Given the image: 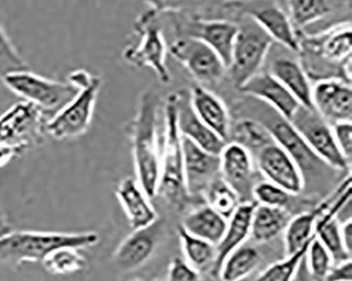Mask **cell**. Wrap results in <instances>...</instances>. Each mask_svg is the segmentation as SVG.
<instances>
[{
  "instance_id": "cell-35",
  "label": "cell",
  "mask_w": 352,
  "mask_h": 281,
  "mask_svg": "<svg viewBox=\"0 0 352 281\" xmlns=\"http://www.w3.org/2000/svg\"><path fill=\"white\" fill-rule=\"evenodd\" d=\"M311 241L294 254L288 255L284 260L273 263L257 277L256 281H293L306 257L307 251Z\"/></svg>"
},
{
  "instance_id": "cell-38",
  "label": "cell",
  "mask_w": 352,
  "mask_h": 281,
  "mask_svg": "<svg viewBox=\"0 0 352 281\" xmlns=\"http://www.w3.org/2000/svg\"><path fill=\"white\" fill-rule=\"evenodd\" d=\"M252 196L254 198L255 202L261 205L286 208L292 194L265 180L259 181L255 184L252 190Z\"/></svg>"
},
{
  "instance_id": "cell-12",
  "label": "cell",
  "mask_w": 352,
  "mask_h": 281,
  "mask_svg": "<svg viewBox=\"0 0 352 281\" xmlns=\"http://www.w3.org/2000/svg\"><path fill=\"white\" fill-rule=\"evenodd\" d=\"M162 231L159 219L148 227L135 229L116 249L112 256L116 267L123 272H131L148 262L158 247Z\"/></svg>"
},
{
  "instance_id": "cell-17",
  "label": "cell",
  "mask_w": 352,
  "mask_h": 281,
  "mask_svg": "<svg viewBox=\"0 0 352 281\" xmlns=\"http://www.w3.org/2000/svg\"><path fill=\"white\" fill-rule=\"evenodd\" d=\"M220 176L241 198L252 196L255 170L250 151L241 144L227 142L219 155Z\"/></svg>"
},
{
  "instance_id": "cell-29",
  "label": "cell",
  "mask_w": 352,
  "mask_h": 281,
  "mask_svg": "<svg viewBox=\"0 0 352 281\" xmlns=\"http://www.w3.org/2000/svg\"><path fill=\"white\" fill-rule=\"evenodd\" d=\"M259 262V251L254 247L243 245L224 259L217 277L221 281L243 280L256 270Z\"/></svg>"
},
{
  "instance_id": "cell-36",
  "label": "cell",
  "mask_w": 352,
  "mask_h": 281,
  "mask_svg": "<svg viewBox=\"0 0 352 281\" xmlns=\"http://www.w3.org/2000/svg\"><path fill=\"white\" fill-rule=\"evenodd\" d=\"M305 261H306L308 272L316 281L325 280L326 276L333 265V260L329 251L316 237L309 245Z\"/></svg>"
},
{
  "instance_id": "cell-9",
  "label": "cell",
  "mask_w": 352,
  "mask_h": 281,
  "mask_svg": "<svg viewBox=\"0 0 352 281\" xmlns=\"http://www.w3.org/2000/svg\"><path fill=\"white\" fill-rule=\"evenodd\" d=\"M290 122L312 151L330 168L340 172L350 168L351 164L336 145L331 126L316 110L302 106Z\"/></svg>"
},
{
  "instance_id": "cell-40",
  "label": "cell",
  "mask_w": 352,
  "mask_h": 281,
  "mask_svg": "<svg viewBox=\"0 0 352 281\" xmlns=\"http://www.w3.org/2000/svg\"><path fill=\"white\" fill-rule=\"evenodd\" d=\"M332 133L336 139V145L344 158L351 164L352 158V124L351 121L339 122L332 124Z\"/></svg>"
},
{
  "instance_id": "cell-46",
  "label": "cell",
  "mask_w": 352,
  "mask_h": 281,
  "mask_svg": "<svg viewBox=\"0 0 352 281\" xmlns=\"http://www.w3.org/2000/svg\"><path fill=\"white\" fill-rule=\"evenodd\" d=\"M131 281H147V280H144V279H135V280H131Z\"/></svg>"
},
{
  "instance_id": "cell-43",
  "label": "cell",
  "mask_w": 352,
  "mask_h": 281,
  "mask_svg": "<svg viewBox=\"0 0 352 281\" xmlns=\"http://www.w3.org/2000/svg\"><path fill=\"white\" fill-rule=\"evenodd\" d=\"M25 149L21 147L3 146L0 145V168L7 165L12 159L21 156Z\"/></svg>"
},
{
  "instance_id": "cell-31",
  "label": "cell",
  "mask_w": 352,
  "mask_h": 281,
  "mask_svg": "<svg viewBox=\"0 0 352 281\" xmlns=\"http://www.w3.org/2000/svg\"><path fill=\"white\" fill-rule=\"evenodd\" d=\"M230 137L232 142L238 143L247 148L250 153H258L267 145L273 144L274 139L265 126L253 119H243L231 125Z\"/></svg>"
},
{
  "instance_id": "cell-4",
  "label": "cell",
  "mask_w": 352,
  "mask_h": 281,
  "mask_svg": "<svg viewBox=\"0 0 352 281\" xmlns=\"http://www.w3.org/2000/svg\"><path fill=\"white\" fill-rule=\"evenodd\" d=\"M165 131L161 148V179L159 192L173 203L180 204L190 196L186 190L183 166L182 142L177 123L176 93L165 103Z\"/></svg>"
},
{
  "instance_id": "cell-7",
  "label": "cell",
  "mask_w": 352,
  "mask_h": 281,
  "mask_svg": "<svg viewBox=\"0 0 352 281\" xmlns=\"http://www.w3.org/2000/svg\"><path fill=\"white\" fill-rule=\"evenodd\" d=\"M248 19L249 21L243 25H238V34L231 63L227 69L232 82L237 89L252 76L258 74L274 43L254 21H252L249 16Z\"/></svg>"
},
{
  "instance_id": "cell-22",
  "label": "cell",
  "mask_w": 352,
  "mask_h": 281,
  "mask_svg": "<svg viewBox=\"0 0 352 281\" xmlns=\"http://www.w3.org/2000/svg\"><path fill=\"white\" fill-rule=\"evenodd\" d=\"M116 194L133 231L148 227L159 219L151 199L138 183L137 179H123Z\"/></svg>"
},
{
  "instance_id": "cell-15",
  "label": "cell",
  "mask_w": 352,
  "mask_h": 281,
  "mask_svg": "<svg viewBox=\"0 0 352 281\" xmlns=\"http://www.w3.org/2000/svg\"><path fill=\"white\" fill-rule=\"evenodd\" d=\"M238 90L263 102L289 122L302 107L298 100L270 72H258Z\"/></svg>"
},
{
  "instance_id": "cell-19",
  "label": "cell",
  "mask_w": 352,
  "mask_h": 281,
  "mask_svg": "<svg viewBox=\"0 0 352 281\" xmlns=\"http://www.w3.org/2000/svg\"><path fill=\"white\" fill-rule=\"evenodd\" d=\"M237 34L238 25L228 21H195L186 25V36L204 41L219 55L227 69Z\"/></svg>"
},
{
  "instance_id": "cell-24",
  "label": "cell",
  "mask_w": 352,
  "mask_h": 281,
  "mask_svg": "<svg viewBox=\"0 0 352 281\" xmlns=\"http://www.w3.org/2000/svg\"><path fill=\"white\" fill-rule=\"evenodd\" d=\"M270 74L298 100L300 106L314 109L312 86L300 63L292 58H277L271 65Z\"/></svg>"
},
{
  "instance_id": "cell-41",
  "label": "cell",
  "mask_w": 352,
  "mask_h": 281,
  "mask_svg": "<svg viewBox=\"0 0 352 281\" xmlns=\"http://www.w3.org/2000/svg\"><path fill=\"white\" fill-rule=\"evenodd\" d=\"M143 1L157 14L179 12L196 3V0H143Z\"/></svg>"
},
{
  "instance_id": "cell-13",
  "label": "cell",
  "mask_w": 352,
  "mask_h": 281,
  "mask_svg": "<svg viewBox=\"0 0 352 281\" xmlns=\"http://www.w3.org/2000/svg\"><path fill=\"white\" fill-rule=\"evenodd\" d=\"M312 106L328 123L351 121L352 89L342 78H326L312 87Z\"/></svg>"
},
{
  "instance_id": "cell-10",
  "label": "cell",
  "mask_w": 352,
  "mask_h": 281,
  "mask_svg": "<svg viewBox=\"0 0 352 281\" xmlns=\"http://www.w3.org/2000/svg\"><path fill=\"white\" fill-rule=\"evenodd\" d=\"M170 54L188 69L197 82L217 85L227 74L219 55L199 39L183 36L170 47Z\"/></svg>"
},
{
  "instance_id": "cell-26",
  "label": "cell",
  "mask_w": 352,
  "mask_h": 281,
  "mask_svg": "<svg viewBox=\"0 0 352 281\" xmlns=\"http://www.w3.org/2000/svg\"><path fill=\"white\" fill-rule=\"evenodd\" d=\"M291 215L286 208L272 206H255L252 216L251 236L257 243H269L286 229Z\"/></svg>"
},
{
  "instance_id": "cell-2",
  "label": "cell",
  "mask_w": 352,
  "mask_h": 281,
  "mask_svg": "<svg viewBox=\"0 0 352 281\" xmlns=\"http://www.w3.org/2000/svg\"><path fill=\"white\" fill-rule=\"evenodd\" d=\"M98 241L100 236L94 232L68 234L11 231L0 237V265L41 262L55 249H87L98 245Z\"/></svg>"
},
{
  "instance_id": "cell-20",
  "label": "cell",
  "mask_w": 352,
  "mask_h": 281,
  "mask_svg": "<svg viewBox=\"0 0 352 281\" xmlns=\"http://www.w3.org/2000/svg\"><path fill=\"white\" fill-rule=\"evenodd\" d=\"M190 102L197 117L218 137L229 142L231 117L222 100L204 86L196 85L190 91Z\"/></svg>"
},
{
  "instance_id": "cell-3",
  "label": "cell",
  "mask_w": 352,
  "mask_h": 281,
  "mask_svg": "<svg viewBox=\"0 0 352 281\" xmlns=\"http://www.w3.org/2000/svg\"><path fill=\"white\" fill-rule=\"evenodd\" d=\"M68 82L80 89L78 94L68 105L49 119L45 127L46 133L58 141L74 139L87 133L102 87V78L84 69L72 72Z\"/></svg>"
},
{
  "instance_id": "cell-47",
  "label": "cell",
  "mask_w": 352,
  "mask_h": 281,
  "mask_svg": "<svg viewBox=\"0 0 352 281\" xmlns=\"http://www.w3.org/2000/svg\"><path fill=\"white\" fill-rule=\"evenodd\" d=\"M155 281H167V280H162V279H157V280Z\"/></svg>"
},
{
  "instance_id": "cell-42",
  "label": "cell",
  "mask_w": 352,
  "mask_h": 281,
  "mask_svg": "<svg viewBox=\"0 0 352 281\" xmlns=\"http://www.w3.org/2000/svg\"><path fill=\"white\" fill-rule=\"evenodd\" d=\"M352 280V262L351 259L336 263L332 265L329 273L324 281H351Z\"/></svg>"
},
{
  "instance_id": "cell-39",
  "label": "cell",
  "mask_w": 352,
  "mask_h": 281,
  "mask_svg": "<svg viewBox=\"0 0 352 281\" xmlns=\"http://www.w3.org/2000/svg\"><path fill=\"white\" fill-rule=\"evenodd\" d=\"M167 281H204L201 273L192 268L184 258L175 257L170 263Z\"/></svg>"
},
{
  "instance_id": "cell-44",
  "label": "cell",
  "mask_w": 352,
  "mask_h": 281,
  "mask_svg": "<svg viewBox=\"0 0 352 281\" xmlns=\"http://www.w3.org/2000/svg\"><path fill=\"white\" fill-rule=\"evenodd\" d=\"M342 241H343L344 247L348 254H352V221L351 219L346 220L341 223Z\"/></svg>"
},
{
  "instance_id": "cell-8",
  "label": "cell",
  "mask_w": 352,
  "mask_h": 281,
  "mask_svg": "<svg viewBox=\"0 0 352 281\" xmlns=\"http://www.w3.org/2000/svg\"><path fill=\"white\" fill-rule=\"evenodd\" d=\"M48 117L38 107L19 102L0 115V145L28 149L41 144Z\"/></svg>"
},
{
  "instance_id": "cell-34",
  "label": "cell",
  "mask_w": 352,
  "mask_h": 281,
  "mask_svg": "<svg viewBox=\"0 0 352 281\" xmlns=\"http://www.w3.org/2000/svg\"><path fill=\"white\" fill-rule=\"evenodd\" d=\"M41 263L45 270L51 274L68 275L86 269L87 259L80 254L78 249L62 247L51 251Z\"/></svg>"
},
{
  "instance_id": "cell-27",
  "label": "cell",
  "mask_w": 352,
  "mask_h": 281,
  "mask_svg": "<svg viewBox=\"0 0 352 281\" xmlns=\"http://www.w3.org/2000/svg\"><path fill=\"white\" fill-rule=\"evenodd\" d=\"M331 203V201L322 202L311 212L291 218L285 229V249L287 256L300 251L316 237V222L330 207Z\"/></svg>"
},
{
  "instance_id": "cell-30",
  "label": "cell",
  "mask_w": 352,
  "mask_h": 281,
  "mask_svg": "<svg viewBox=\"0 0 352 281\" xmlns=\"http://www.w3.org/2000/svg\"><path fill=\"white\" fill-rule=\"evenodd\" d=\"M178 235L180 238L184 259L192 268L201 272L213 273L217 259V247L213 243L195 237L188 234L182 227H179Z\"/></svg>"
},
{
  "instance_id": "cell-11",
  "label": "cell",
  "mask_w": 352,
  "mask_h": 281,
  "mask_svg": "<svg viewBox=\"0 0 352 281\" xmlns=\"http://www.w3.org/2000/svg\"><path fill=\"white\" fill-rule=\"evenodd\" d=\"M257 165L265 180L279 186L292 196L305 188V178L300 167L280 146L273 143L256 155Z\"/></svg>"
},
{
  "instance_id": "cell-16",
  "label": "cell",
  "mask_w": 352,
  "mask_h": 281,
  "mask_svg": "<svg viewBox=\"0 0 352 281\" xmlns=\"http://www.w3.org/2000/svg\"><path fill=\"white\" fill-rule=\"evenodd\" d=\"M181 142L186 190L190 196L204 192L210 182L220 175L219 156L200 148L182 135Z\"/></svg>"
},
{
  "instance_id": "cell-5",
  "label": "cell",
  "mask_w": 352,
  "mask_h": 281,
  "mask_svg": "<svg viewBox=\"0 0 352 281\" xmlns=\"http://www.w3.org/2000/svg\"><path fill=\"white\" fill-rule=\"evenodd\" d=\"M1 80L14 93L38 107L48 120L68 105L80 90L70 82L49 80L28 70L12 72Z\"/></svg>"
},
{
  "instance_id": "cell-6",
  "label": "cell",
  "mask_w": 352,
  "mask_h": 281,
  "mask_svg": "<svg viewBox=\"0 0 352 281\" xmlns=\"http://www.w3.org/2000/svg\"><path fill=\"white\" fill-rule=\"evenodd\" d=\"M135 30L140 35V41L124 49V60L135 68L149 67L163 85L170 84L172 74L167 68V48L158 14L153 10L141 14L135 21Z\"/></svg>"
},
{
  "instance_id": "cell-33",
  "label": "cell",
  "mask_w": 352,
  "mask_h": 281,
  "mask_svg": "<svg viewBox=\"0 0 352 281\" xmlns=\"http://www.w3.org/2000/svg\"><path fill=\"white\" fill-rule=\"evenodd\" d=\"M204 192L208 205L227 220L233 215L236 208L241 203L237 192L221 178L220 175L210 182Z\"/></svg>"
},
{
  "instance_id": "cell-18",
  "label": "cell",
  "mask_w": 352,
  "mask_h": 281,
  "mask_svg": "<svg viewBox=\"0 0 352 281\" xmlns=\"http://www.w3.org/2000/svg\"><path fill=\"white\" fill-rule=\"evenodd\" d=\"M177 123L182 137L192 141L200 148L219 156L226 141L218 137L212 129L197 117L190 102V93L176 92Z\"/></svg>"
},
{
  "instance_id": "cell-21",
  "label": "cell",
  "mask_w": 352,
  "mask_h": 281,
  "mask_svg": "<svg viewBox=\"0 0 352 281\" xmlns=\"http://www.w3.org/2000/svg\"><path fill=\"white\" fill-rule=\"evenodd\" d=\"M248 16L254 21L259 27L274 41L286 47L292 52H300L302 44L289 19L288 14L275 3L257 7L248 12Z\"/></svg>"
},
{
  "instance_id": "cell-14",
  "label": "cell",
  "mask_w": 352,
  "mask_h": 281,
  "mask_svg": "<svg viewBox=\"0 0 352 281\" xmlns=\"http://www.w3.org/2000/svg\"><path fill=\"white\" fill-rule=\"evenodd\" d=\"M261 123L271 133L274 142L284 149L298 164L304 178L305 174H311L322 167H329L312 151L291 122L280 117L278 113L276 119H269Z\"/></svg>"
},
{
  "instance_id": "cell-45",
  "label": "cell",
  "mask_w": 352,
  "mask_h": 281,
  "mask_svg": "<svg viewBox=\"0 0 352 281\" xmlns=\"http://www.w3.org/2000/svg\"><path fill=\"white\" fill-rule=\"evenodd\" d=\"M10 232H11V227H9V224L0 218V237L5 236L6 234L10 233Z\"/></svg>"
},
{
  "instance_id": "cell-28",
  "label": "cell",
  "mask_w": 352,
  "mask_h": 281,
  "mask_svg": "<svg viewBox=\"0 0 352 281\" xmlns=\"http://www.w3.org/2000/svg\"><path fill=\"white\" fill-rule=\"evenodd\" d=\"M352 32L350 25L333 27L320 36L312 38L309 44L318 51L320 56L329 62L342 63L351 58Z\"/></svg>"
},
{
  "instance_id": "cell-1",
  "label": "cell",
  "mask_w": 352,
  "mask_h": 281,
  "mask_svg": "<svg viewBox=\"0 0 352 281\" xmlns=\"http://www.w3.org/2000/svg\"><path fill=\"white\" fill-rule=\"evenodd\" d=\"M137 181L149 199L158 194L161 179L159 98L151 90L140 95L137 115L129 125Z\"/></svg>"
},
{
  "instance_id": "cell-32",
  "label": "cell",
  "mask_w": 352,
  "mask_h": 281,
  "mask_svg": "<svg viewBox=\"0 0 352 281\" xmlns=\"http://www.w3.org/2000/svg\"><path fill=\"white\" fill-rule=\"evenodd\" d=\"M288 8L295 30L316 23L331 12L329 0H288Z\"/></svg>"
},
{
  "instance_id": "cell-23",
  "label": "cell",
  "mask_w": 352,
  "mask_h": 281,
  "mask_svg": "<svg viewBox=\"0 0 352 281\" xmlns=\"http://www.w3.org/2000/svg\"><path fill=\"white\" fill-rule=\"evenodd\" d=\"M256 202H241L236 208L233 215L228 219L227 229L224 232L217 247V259L214 267V276L217 277L220 267L224 259L227 258L234 249L245 245L251 234L252 216L254 212Z\"/></svg>"
},
{
  "instance_id": "cell-25",
  "label": "cell",
  "mask_w": 352,
  "mask_h": 281,
  "mask_svg": "<svg viewBox=\"0 0 352 281\" xmlns=\"http://www.w3.org/2000/svg\"><path fill=\"white\" fill-rule=\"evenodd\" d=\"M228 220L208 205L190 212L181 227L188 234L217 245L227 229Z\"/></svg>"
},
{
  "instance_id": "cell-37",
  "label": "cell",
  "mask_w": 352,
  "mask_h": 281,
  "mask_svg": "<svg viewBox=\"0 0 352 281\" xmlns=\"http://www.w3.org/2000/svg\"><path fill=\"white\" fill-rule=\"evenodd\" d=\"M23 70H28L27 64L0 25V78Z\"/></svg>"
}]
</instances>
